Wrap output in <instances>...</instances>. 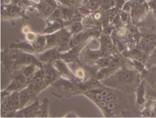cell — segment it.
Wrapping results in <instances>:
<instances>
[{"label":"cell","mask_w":156,"mask_h":118,"mask_svg":"<svg viewBox=\"0 0 156 118\" xmlns=\"http://www.w3.org/2000/svg\"><path fill=\"white\" fill-rule=\"evenodd\" d=\"M142 79L143 77L134 68H129L124 64L102 82L106 86L132 93L135 92Z\"/></svg>","instance_id":"cell-1"},{"label":"cell","mask_w":156,"mask_h":118,"mask_svg":"<svg viewBox=\"0 0 156 118\" xmlns=\"http://www.w3.org/2000/svg\"><path fill=\"white\" fill-rule=\"evenodd\" d=\"M150 10L151 9L146 0L132 1L130 16L132 24L136 25L138 23H140Z\"/></svg>","instance_id":"cell-2"},{"label":"cell","mask_w":156,"mask_h":118,"mask_svg":"<svg viewBox=\"0 0 156 118\" xmlns=\"http://www.w3.org/2000/svg\"><path fill=\"white\" fill-rule=\"evenodd\" d=\"M14 50L15 51L12 52V56H11L12 64L14 67L19 65H27L34 63L37 64L40 68H43V63L34 54L24 52L18 49L14 48Z\"/></svg>","instance_id":"cell-3"},{"label":"cell","mask_w":156,"mask_h":118,"mask_svg":"<svg viewBox=\"0 0 156 118\" xmlns=\"http://www.w3.org/2000/svg\"><path fill=\"white\" fill-rule=\"evenodd\" d=\"M26 9H23L11 2L3 4L1 2V18L4 20H12L18 18L27 19L26 15Z\"/></svg>","instance_id":"cell-4"},{"label":"cell","mask_w":156,"mask_h":118,"mask_svg":"<svg viewBox=\"0 0 156 118\" xmlns=\"http://www.w3.org/2000/svg\"><path fill=\"white\" fill-rule=\"evenodd\" d=\"M143 79L145 81L148 95L156 98V64L148 67L147 72L143 76Z\"/></svg>","instance_id":"cell-5"},{"label":"cell","mask_w":156,"mask_h":118,"mask_svg":"<svg viewBox=\"0 0 156 118\" xmlns=\"http://www.w3.org/2000/svg\"><path fill=\"white\" fill-rule=\"evenodd\" d=\"M136 47L149 54L156 47V33L142 34L141 38Z\"/></svg>","instance_id":"cell-6"},{"label":"cell","mask_w":156,"mask_h":118,"mask_svg":"<svg viewBox=\"0 0 156 118\" xmlns=\"http://www.w3.org/2000/svg\"><path fill=\"white\" fill-rule=\"evenodd\" d=\"M67 64L68 63L62 59H57L52 62V65L60 76L72 81L77 80L75 73H74L69 68Z\"/></svg>","instance_id":"cell-7"},{"label":"cell","mask_w":156,"mask_h":118,"mask_svg":"<svg viewBox=\"0 0 156 118\" xmlns=\"http://www.w3.org/2000/svg\"><path fill=\"white\" fill-rule=\"evenodd\" d=\"M121 54L126 59H136L141 61L145 64L149 56V54L141 51L137 47L127 48L121 52Z\"/></svg>","instance_id":"cell-8"},{"label":"cell","mask_w":156,"mask_h":118,"mask_svg":"<svg viewBox=\"0 0 156 118\" xmlns=\"http://www.w3.org/2000/svg\"><path fill=\"white\" fill-rule=\"evenodd\" d=\"M60 54L61 53L59 51L58 46H54L45 50L44 53L38 56V59L43 64L52 63L54 61L60 59Z\"/></svg>","instance_id":"cell-9"},{"label":"cell","mask_w":156,"mask_h":118,"mask_svg":"<svg viewBox=\"0 0 156 118\" xmlns=\"http://www.w3.org/2000/svg\"><path fill=\"white\" fill-rule=\"evenodd\" d=\"M43 68L44 70L43 79L49 86L56 81L58 78L59 75L52 65V63L43 64Z\"/></svg>","instance_id":"cell-10"},{"label":"cell","mask_w":156,"mask_h":118,"mask_svg":"<svg viewBox=\"0 0 156 118\" xmlns=\"http://www.w3.org/2000/svg\"><path fill=\"white\" fill-rule=\"evenodd\" d=\"M146 86L144 79L141 80L138 87H136L135 93V103L138 108L144 106L146 102Z\"/></svg>","instance_id":"cell-11"},{"label":"cell","mask_w":156,"mask_h":118,"mask_svg":"<svg viewBox=\"0 0 156 118\" xmlns=\"http://www.w3.org/2000/svg\"><path fill=\"white\" fill-rule=\"evenodd\" d=\"M81 50L79 48H70L69 50L62 52L60 54V59L66 63H78L80 64L79 59V52Z\"/></svg>","instance_id":"cell-12"},{"label":"cell","mask_w":156,"mask_h":118,"mask_svg":"<svg viewBox=\"0 0 156 118\" xmlns=\"http://www.w3.org/2000/svg\"><path fill=\"white\" fill-rule=\"evenodd\" d=\"M46 21V27L40 32V34L46 35L50 34L58 31L63 27H65L64 23L62 20L59 21Z\"/></svg>","instance_id":"cell-13"},{"label":"cell","mask_w":156,"mask_h":118,"mask_svg":"<svg viewBox=\"0 0 156 118\" xmlns=\"http://www.w3.org/2000/svg\"><path fill=\"white\" fill-rule=\"evenodd\" d=\"M35 9L37 10L39 16L45 19L53 12L55 7L40 1L38 2L35 3Z\"/></svg>","instance_id":"cell-14"},{"label":"cell","mask_w":156,"mask_h":118,"mask_svg":"<svg viewBox=\"0 0 156 118\" xmlns=\"http://www.w3.org/2000/svg\"><path fill=\"white\" fill-rule=\"evenodd\" d=\"M13 49H18L21 51L27 52L31 54H37L35 50L32 46V45L30 42L26 41H20L12 43L10 46Z\"/></svg>","instance_id":"cell-15"},{"label":"cell","mask_w":156,"mask_h":118,"mask_svg":"<svg viewBox=\"0 0 156 118\" xmlns=\"http://www.w3.org/2000/svg\"><path fill=\"white\" fill-rule=\"evenodd\" d=\"M122 57L123 56L122 54L121 56L118 53L112 56V59L108 67L113 73L124 64V61L122 59Z\"/></svg>","instance_id":"cell-16"},{"label":"cell","mask_w":156,"mask_h":118,"mask_svg":"<svg viewBox=\"0 0 156 118\" xmlns=\"http://www.w3.org/2000/svg\"><path fill=\"white\" fill-rule=\"evenodd\" d=\"M32 45L33 48L36 51L37 54H38L43 51H44L46 40L44 35L43 34H38L37 38L32 42H30Z\"/></svg>","instance_id":"cell-17"},{"label":"cell","mask_w":156,"mask_h":118,"mask_svg":"<svg viewBox=\"0 0 156 118\" xmlns=\"http://www.w3.org/2000/svg\"><path fill=\"white\" fill-rule=\"evenodd\" d=\"M129 59V61H128L129 64L133 68H134L137 72H138L143 77V76L145 74V73L147 72L148 68L146 64L141 61L136 60V59Z\"/></svg>","instance_id":"cell-18"},{"label":"cell","mask_w":156,"mask_h":118,"mask_svg":"<svg viewBox=\"0 0 156 118\" xmlns=\"http://www.w3.org/2000/svg\"><path fill=\"white\" fill-rule=\"evenodd\" d=\"M49 105V100L48 98H44L42 103L39 104L37 112V117H48V107Z\"/></svg>","instance_id":"cell-19"},{"label":"cell","mask_w":156,"mask_h":118,"mask_svg":"<svg viewBox=\"0 0 156 118\" xmlns=\"http://www.w3.org/2000/svg\"><path fill=\"white\" fill-rule=\"evenodd\" d=\"M46 40V44L45 46V50L51 48L54 46H58V31L50 34L44 35Z\"/></svg>","instance_id":"cell-20"},{"label":"cell","mask_w":156,"mask_h":118,"mask_svg":"<svg viewBox=\"0 0 156 118\" xmlns=\"http://www.w3.org/2000/svg\"><path fill=\"white\" fill-rule=\"evenodd\" d=\"M20 109L24 107L26 104L32 98V95L27 86L21 89L20 91Z\"/></svg>","instance_id":"cell-21"},{"label":"cell","mask_w":156,"mask_h":118,"mask_svg":"<svg viewBox=\"0 0 156 118\" xmlns=\"http://www.w3.org/2000/svg\"><path fill=\"white\" fill-rule=\"evenodd\" d=\"M40 67L38 66L36 64H30L29 65H24V67L20 70V72L23 73L24 75H25L29 80L30 79V78L32 77V76L34 75L35 72Z\"/></svg>","instance_id":"cell-22"},{"label":"cell","mask_w":156,"mask_h":118,"mask_svg":"<svg viewBox=\"0 0 156 118\" xmlns=\"http://www.w3.org/2000/svg\"><path fill=\"white\" fill-rule=\"evenodd\" d=\"M10 2L26 10L34 9L35 4L36 3L32 0H10Z\"/></svg>","instance_id":"cell-23"},{"label":"cell","mask_w":156,"mask_h":118,"mask_svg":"<svg viewBox=\"0 0 156 118\" xmlns=\"http://www.w3.org/2000/svg\"><path fill=\"white\" fill-rule=\"evenodd\" d=\"M113 72L108 67H105L98 70L96 78L98 81H103L109 77Z\"/></svg>","instance_id":"cell-24"},{"label":"cell","mask_w":156,"mask_h":118,"mask_svg":"<svg viewBox=\"0 0 156 118\" xmlns=\"http://www.w3.org/2000/svg\"><path fill=\"white\" fill-rule=\"evenodd\" d=\"M84 29H85V27L83 26L82 23V21H72L69 24V31L73 35L80 32Z\"/></svg>","instance_id":"cell-25"},{"label":"cell","mask_w":156,"mask_h":118,"mask_svg":"<svg viewBox=\"0 0 156 118\" xmlns=\"http://www.w3.org/2000/svg\"><path fill=\"white\" fill-rule=\"evenodd\" d=\"M111 59H112V56L101 57L98 59L93 61V63L97 66L98 69H99L102 67H108L110 62Z\"/></svg>","instance_id":"cell-26"},{"label":"cell","mask_w":156,"mask_h":118,"mask_svg":"<svg viewBox=\"0 0 156 118\" xmlns=\"http://www.w3.org/2000/svg\"><path fill=\"white\" fill-rule=\"evenodd\" d=\"M82 23L85 28L86 29L93 28L96 24V22L93 18L91 14L84 16L82 20Z\"/></svg>","instance_id":"cell-27"},{"label":"cell","mask_w":156,"mask_h":118,"mask_svg":"<svg viewBox=\"0 0 156 118\" xmlns=\"http://www.w3.org/2000/svg\"><path fill=\"white\" fill-rule=\"evenodd\" d=\"M116 0H101V6L100 10L105 11L115 6Z\"/></svg>","instance_id":"cell-28"},{"label":"cell","mask_w":156,"mask_h":118,"mask_svg":"<svg viewBox=\"0 0 156 118\" xmlns=\"http://www.w3.org/2000/svg\"><path fill=\"white\" fill-rule=\"evenodd\" d=\"M121 10H119V9H118L117 8H116L115 6L105 10V13L106 14V15L108 17V18H109L110 22L112 23V21L113 20V19L115 18V17L119 13V12Z\"/></svg>","instance_id":"cell-29"},{"label":"cell","mask_w":156,"mask_h":118,"mask_svg":"<svg viewBox=\"0 0 156 118\" xmlns=\"http://www.w3.org/2000/svg\"><path fill=\"white\" fill-rule=\"evenodd\" d=\"M155 64H156V47L151 52L146 62V65L147 68Z\"/></svg>","instance_id":"cell-30"},{"label":"cell","mask_w":156,"mask_h":118,"mask_svg":"<svg viewBox=\"0 0 156 118\" xmlns=\"http://www.w3.org/2000/svg\"><path fill=\"white\" fill-rule=\"evenodd\" d=\"M119 18H120L121 22L124 24H129V22L130 21H132L130 13L126 12L121 10L119 12Z\"/></svg>","instance_id":"cell-31"},{"label":"cell","mask_w":156,"mask_h":118,"mask_svg":"<svg viewBox=\"0 0 156 118\" xmlns=\"http://www.w3.org/2000/svg\"><path fill=\"white\" fill-rule=\"evenodd\" d=\"M83 17V15L81 13V12L79 11L78 8L74 9V13L73 14L72 18H71V22L74 21H82V18Z\"/></svg>","instance_id":"cell-32"},{"label":"cell","mask_w":156,"mask_h":118,"mask_svg":"<svg viewBox=\"0 0 156 118\" xmlns=\"http://www.w3.org/2000/svg\"><path fill=\"white\" fill-rule=\"evenodd\" d=\"M122 10L130 13V12L132 10V1H126L122 8Z\"/></svg>","instance_id":"cell-33"},{"label":"cell","mask_w":156,"mask_h":118,"mask_svg":"<svg viewBox=\"0 0 156 118\" xmlns=\"http://www.w3.org/2000/svg\"><path fill=\"white\" fill-rule=\"evenodd\" d=\"M75 75L77 78V79L82 80L85 77V72L82 68H79V69H77L76 70V72L75 73Z\"/></svg>","instance_id":"cell-34"},{"label":"cell","mask_w":156,"mask_h":118,"mask_svg":"<svg viewBox=\"0 0 156 118\" xmlns=\"http://www.w3.org/2000/svg\"><path fill=\"white\" fill-rule=\"evenodd\" d=\"M116 99V96L113 94H110V95L106 96L104 97V101L106 102V103H110V102H113V101H115Z\"/></svg>","instance_id":"cell-35"},{"label":"cell","mask_w":156,"mask_h":118,"mask_svg":"<svg viewBox=\"0 0 156 118\" xmlns=\"http://www.w3.org/2000/svg\"><path fill=\"white\" fill-rule=\"evenodd\" d=\"M40 1L46 3V4L51 5V6H54L55 8H57L58 6V4L57 0H40Z\"/></svg>","instance_id":"cell-36"},{"label":"cell","mask_w":156,"mask_h":118,"mask_svg":"<svg viewBox=\"0 0 156 118\" xmlns=\"http://www.w3.org/2000/svg\"><path fill=\"white\" fill-rule=\"evenodd\" d=\"M126 1V0H116V2H115V7L116 8H117L118 9H119V10H121Z\"/></svg>","instance_id":"cell-37"},{"label":"cell","mask_w":156,"mask_h":118,"mask_svg":"<svg viewBox=\"0 0 156 118\" xmlns=\"http://www.w3.org/2000/svg\"><path fill=\"white\" fill-rule=\"evenodd\" d=\"M100 92L101 94L105 97L108 95H110V94H112L110 89L108 88H101L100 89Z\"/></svg>","instance_id":"cell-38"},{"label":"cell","mask_w":156,"mask_h":118,"mask_svg":"<svg viewBox=\"0 0 156 118\" xmlns=\"http://www.w3.org/2000/svg\"><path fill=\"white\" fill-rule=\"evenodd\" d=\"M147 4L151 10H154L156 9V0H149L147 1Z\"/></svg>","instance_id":"cell-39"},{"label":"cell","mask_w":156,"mask_h":118,"mask_svg":"<svg viewBox=\"0 0 156 118\" xmlns=\"http://www.w3.org/2000/svg\"><path fill=\"white\" fill-rule=\"evenodd\" d=\"M63 117H80L78 115H77L74 112H69L67 114H66L65 116H63Z\"/></svg>","instance_id":"cell-40"},{"label":"cell","mask_w":156,"mask_h":118,"mask_svg":"<svg viewBox=\"0 0 156 118\" xmlns=\"http://www.w3.org/2000/svg\"><path fill=\"white\" fill-rule=\"evenodd\" d=\"M152 12H153L154 16V17H155V20H156V9H155V10H152Z\"/></svg>","instance_id":"cell-41"},{"label":"cell","mask_w":156,"mask_h":118,"mask_svg":"<svg viewBox=\"0 0 156 118\" xmlns=\"http://www.w3.org/2000/svg\"><path fill=\"white\" fill-rule=\"evenodd\" d=\"M154 117H156V105L155 106V109H154Z\"/></svg>","instance_id":"cell-42"},{"label":"cell","mask_w":156,"mask_h":118,"mask_svg":"<svg viewBox=\"0 0 156 118\" xmlns=\"http://www.w3.org/2000/svg\"><path fill=\"white\" fill-rule=\"evenodd\" d=\"M32 1H33L34 2H35L37 3V2H39V1H40V0H32Z\"/></svg>","instance_id":"cell-43"},{"label":"cell","mask_w":156,"mask_h":118,"mask_svg":"<svg viewBox=\"0 0 156 118\" xmlns=\"http://www.w3.org/2000/svg\"><path fill=\"white\" fill-rule=\"evenodd\" d=\"M89 1H98V0H89Z\"/></svg>","instance_id":"cell-44"},{"label":"cell","mask_w":156,"mask_h":118,"mask_svg":"<svg viewBox=\"0 0 156 118\" xmlns=\"http://www.w3.org/2000/svg\"><path fill=\"white\" fill-rule=\"evenodd\" d=\"M126 1H127V0H126ZM130 1H133V0H130Z\"/></svg>","instance_id":"cell-45"},{"label":"cell","mask_w":156,"mask_h":118,"mask_svg":"<svg viewBox=\"0 0 156 118\" xmlns=\"http://www.w3.org/2000/svg\"><path fill=\"white\" fill-rule=\"evenodd\" d=\"M155 100H156V98H155Z\"/></svg>","instance_id":"cell-46"}]
</instances>
